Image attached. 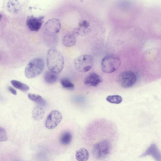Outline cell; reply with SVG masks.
<instances>
[{
    "instance_id": "1",
    "label": "cell",
    "mask_w": 161,
    "mask_h": 161,
    "mask_svg": "<svg viewBox=\"0 0 161 161\" xmlns=\"http://www.w3.org/2000/svg\"><path fill=\"white\" fill-rule=\"evenodd\" d=\"M47 67L50 71L58 74L62 70L64 64V58L62 53L56 49L51 48L47 52Z\"/></svg>"
},
{
    "instance_id": "2",
    "label": "cell",
    "mask_w": 161,
    "mask_h": 161,
    "mask_svg": "<svg viewBox=\"0 0 161 161\" xmlns=\"http://www.w3.org/2000/svg\"><path fill=\"white\" fill-rule=\"evenodd\" d=\"M101 65L103 72L112 73L119 68L121 65V61L118 56L114 54H108L103 58Z\"/></svg>"
},
{
    "instance_id": "3",
    "label": "cell",
    "mask_w": 161,
    "mask_h": 161,
    "mask_svg": "<svg viewBox=\"0 0 161 161\" xmlns=\"http://www.w3.org/2000/svg\"><path fill=\"white\" fill-rule=\"evenodd\" d=\"M44 63L40 58H36L31 60L25 69V76L28 78H32L39 75L44 68Z\"/></svg>"
},
{
    "instance_id": "4",
    "label": "cell",
    "mask_w": 161,
    "mask_h": 161,
    "mask_svg": "<svg viewBox=\"0 0 161 161\" xmlns=\"http://www.w3.org/2000/svg\"><path fill=\"white\" fill-rule=\"evenodd\" d=\"M112 149L110 142L104 140L96 144L92 149L93 156L96 158L101 160L107 158L109 155Z\"/></svg>"
},
{
    "instance_id": "5",
    "label": "cell",
    "mask_w": 161,
    "mask_h": 161,
    "mask_svg": "<svg viewBox=\"0 0 161 161\" xmlns=\"http://www.w3.org/2000/svg\"><path fill=\"white\" fill-rule=\"evenodd\" d=\"M94 63V58L92 55L82 54L75 59L74 65L75 69L79 72H86L92 69Z\"/></svg>"
},
{
    "instance_id": "6",
    "label": "cell",
    "mask_w": 161,
    "mask_h": 161,
    "mask_svg": "<svg viewBox=\"0 0 161 161\" xmlns=\"http://www.w3.org/2000/svg\"><path fill=\"white\" fill-rule=\"evenodd\" d=\"M137 79L135 73L130 71H124L121 73L118 77L119 85L125 88L130 87L136 83Z\"/></svg>"
},
{
    "instance_id": "7",
    "label": "cell",
    "mask_w": 161,
    "mask_h": 161,
    "mask_svg": "<svg viewBox=\"0 0 161 161\" xmlns=\"http://www.w3.org/2000/svg\"><path fill=\"white\" fill-rule=\"evenodd\" d=\"M62 117L61 113L57 110L52 111L47 115L45 122L46 127L48 129L55 128L60 123Z\"/></svg>"
},
{
    "instance_id": "8",
    "label": "cell",
    "mask_w": 161,
    "mask_h": 161,
    "mask_svg": "<svg viewBox=\"0 0 161 161\" xmlns=\"http://www.w3.org/2000/svg\"><path fill=\"white\" fill-rule=\"evenodd\" d=\"M44 19L43 16H41L38 18L32 16H29L26 20V25L31 31H37L41 28Z\"/></svg>"
},
{
    "instance_id": "9",
    "label": "cell",
    "mask_w": 161,
    "mask_h": 161,
    "mask_svg": "<svg viewBox=\"0 0 161 161\" xmlns=\"http://www.w3.org/2000/svg\"><path fill=\"white\" fill-rule=\"evenodd\" d=\"M61 24L59 20L56 19H52L48 20L44 25V29L46 31L52 34L58 33L60 30Z\"/></svg>"
},
{
    "instance_id": "10",
    "label": "cell",
    "mask_w": 161,
    "mask_h": 161,
    "mask_svg": "<svg viewBox=\"0 0 161 161\" xmlns=\"http://www.w3.org/2000/svg\"><path fill=\"white\" fill-rule=\"evenodd\" d=\"M148 155L151 156L156 161H160L161 160L160 151L155 143L151 144L146 151L140 156V157H142Z\"/></svg>"
},
{
    "instance_id": "11",
    "label": "cell",
    "mask_w": 161,
    "mask_h": 161,
    "mask_svg": "<svg viewBox=\"0 0 161 161\" xmlns=\"http://www.w3.org/2000/svg\"><path fill=\"white\" fill-rule=\"evenodd\" d=\"M102 82L100 76L97 74L92 72L88 75L84 80V84L88 86L96 87Z\"/></svg>"
},
{
    "instance_id": "12",
    "label": "cell",
    "mask_w": 161,
    "mask_h": 161,
    "mask_svg": "<svg viewBox=\"0 0 161 161\" xmlns=\"http://www.w3.org/2000/svg\"><path fill=\"white\" fill-rule=\"evenodd\" d=\"M76 36L73 32L66 34L62 40L64 45L67 47H71L74 46L76 42Z\"/></svg>"
},
{
    "instance_id": "13",
    "label": "cell",
    "mask_w": 161,
    "mask_h": 161,
    "mask_svg": "<svg viewBox=\"0 0 161 161\" xmlns=\"http://www.w3.org/2000/svg\"><path fill=\"white\" fill-rule=\"evenodd\" d=\"M89 26V23L88 21L84 20L79 24L78 28L75 29L73 32L76 36L84 35L88 31Z\"/></svg>"
},
{
    "instance_id": "14",
    "label": "cell",
    "mask_w": 161,
    "mask_h": 161,
    "mask_svg": "<svg viewBox=\"0 0 161 161\" xmlns=\"http://www.w3.org/2000/svg\"><path fill=\"white\" fill-rule=\"evenodd\" d=\"M75 157L78 161H86L89 158V153L86 149L81 147L76 151Z\"/></svg>"
},
{
    "instance_id": "15",
    "label": "cell",
    "mask_w": 161,
    "mask_h": 161,
    "mask_svg": "<svg viewBox=\"0 0 161 161\" xmlns=\"http://www.w3.org/2000/svg\"><path fill=\"white\" fill-rule=\"evenodd\" d=\"M45 81L49 84H52L55 83L58 79V75L57 74L50 71H46L44 75Z\"/></svg>"
},
{
    "instance_id": "16",
    "label": "cell",
    "mask_w": 161,
    "mask_h": 161,
    "mask_svg": "<svg viewBox=\"0 0 161 161\" xmlns=\"http://www.w3.org/2000/svg\"><path fill=\"white\" fill-rule=\"evenodd\" d=\"M44 113V111L42 108L40 106H36L32 110V117L35 120H39L43 118Z\"/></svg>"
},
{
    "instance_id": "17",
    "label": "cell",
    "mask_w": 161,
    "mask_h": 161,
    "mask_svg": "<svg viewBox=\"0 0 161 161\" xmlns=\"http://www.w3.org/2000/svg\"><path fill=\"white\" fill-rule=\"evenodd\" d=\"M10 82L14 87L22 92H26L29 89L28 85L19 81L13 80L11 81Z\"/></svg>"
},
{
    "instance_id": "18",
    "label": "cell",
    "mask_w": 161,
    "mask_h": 161,
    "mask_svg": "<svg viewBox=\"0 0 161 161\" xmlns=\"http://www.w3.org/2000/svg\"><path fill=\"white\" fill-rule=\"evenodd\" d=\"M72 140V136L69 131L64 132L60 136V142L63 145H68L70 144Z\"/></svg>"
},
{
    "instance_id": "19",
    "label": "cell",
    "mask_w": 161,
    "mask_h": 161,
    "mask_svg": "<svg viewBox=\"0 0 161 161\" xmlns=\"http://www.w3.org/2000/svg\"><path fill=\"white\" fill-rule=\"evenodd\" d=\"M28 97L30 100L40 105L44 106L46 104L45 100L39 95L29 93L28 95Z\"/></svg>"
},
{
    "instance_id": "20",
    "label": "cell",
    "mask_w": 161,
    "mask_h": 161,
    "mask_svg": "<svg viewBox=\"0 0 161 161\" xmlns=\"http://www.w3.org/2000/svg\"><path fill=\"white\" fill-rule=\"evenodd\" d=\"M8 6L10 12L14 13L18 12L20 8V4L17 0H10Z\"/></svg>"
},
{
    "instance_id": "21",
    "label": "cell",
    "mask_w": 161,
    "mask_h": 161,
    "mask_svg": "<svg viewBox=\"0 0 161 161\" xmlns=\"http://www.w3.org/2000/svg\"><path fill=\"white\" fill-rule=\"evenodd\" d=\"M60 83L62 87L69 90H73L74 88V84L69 79L64 78L60 80Z\"/></svg>"
},
{
    "instance_id": "22",
    "label": "cell",
    "mask_w": 161,
    "mask_h": 161,
    "mask_svg": "<svg viewBox=\"0 0 161 161\" xmlns=\"http://www.w3.org/2000/svg\"><path fill=\"white\" fill-rule=\"evenodd\" d=\"M106 99L108 102L114 104H118L122 101V97L119 95H113L108 96Z\"/></svg>"
},
{
    "instance_id": "23",
    "label": "cell",
    "mask_w": 161,
    "mask_h": 161,
    "mask_svg": "<svg viewBox=\"0 0 161 161\" xmlns=\"http://www.w3.org/2000/svg\"><path fill=\"white\" fill-rule=\"evenodd\" d=\"M8 139V136L5 130L0 127V142H5Z\"/></svg>"
},
{
    "instance_id": "24",
    "label": "cell",
    "mask_w": 161,
    "mask_h": 161,
    "mask_svg": "<svg viewBox=\"0 0 161 161\" xmlns=\"http://www.w3.org/2000/svg\"><path fill=\"white\" fill-rule=\"evenodd\" d=\"M8 89L9 91L12 94L14 95H16L17 94V92L16 90L11 86H8Z\"/></svg>"
},
{
    "instance_id": "25",
    "label": "cell",
    "mask_w": 161,
    "mask_h": 161,
    "mask_svg": "<svg viewBox=\"0 0 161 161\" xmlns=\"http://www.w3.org/2000/svg\"><path fill=\"white\" fill-rule=\"evenodd\" d=\"M2 17V15L0 14V20L1 19Z\"/></svg>"
}]
</instances>
